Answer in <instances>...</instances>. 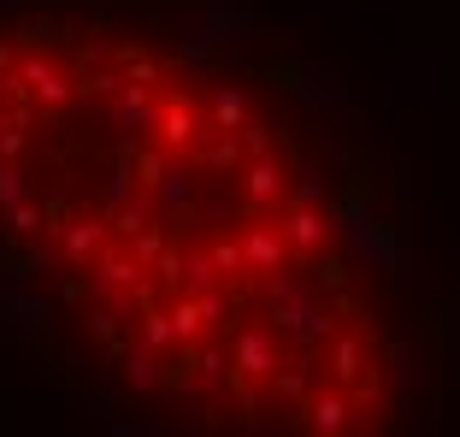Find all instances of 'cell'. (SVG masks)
Masks as SVG:
<instances>
[{
	"instance_id": "6da1fadb",
	"label": "cell",
	"mask_w": 460,
	"mask_h": 437,
	"mask_svg": "<svg viewBox=\"0 0 460 437\" xmlns=\"http://www.w3.org/2000/svg\"><path fill=\"white\" fill-rule=\"evenodd\" d=\"M260 290H266V326L296 349H319L337 331V308L325 301V284L313 272L271 266V272H260Z\"/></svg>"
},
{
	"instance_id": "30bf717a",
	"label": "cell",
	"mask_w": 460,
	"mask_h": 437,
	"mask_svg": "<svg viewBox=\"0 0 460 437\" xmlns=\"http://www.w3.org/2000/svg\"><path fill=\"white\" fill-rule=\"evenodd\" d=\"M284 243L296 248V254H325L331 243V218L319 213V207H284Z\"/></svg>"
},
{
	"instance_id": "4316f807",
	"label": "cell",
	"mask_w": 460,
	"mask_h": 437,
	"mask_svg": "<svg viewBox=\"0 0 460 437\" xmlns=\"http://www.w3.org/2000/svg\"><path fill=\"white\" fill-rule=\"evenodd\" d=\"M0 213H6V231H13V236H36L41 218H48L36 201H13V207H0Z\"/></svg>"
},
{
	"instance_id": "8d00e7d4",
	"label": "cell",
	"mask_w": 460,
	"mask_h": 437,
	"mask_svg": "<svg viewBox=\"0 0 460 437\" xmlns=\"http://www.w3.org/2000/svg\"><path fill=\"white\" fill-rule=\"evenodd\" d=\"M0 71H13V48H0Z\"/></svg>"
},
{
	"instance_id": "d4e9b609",
	"label": "cell",
	"mask_w": 460,
	"mask_h": 437,
	"mask_svg": "<svg viewBox=\"0 0 460 437\" xmlns=\"http://www.w3.org/2000/svg\"><path fill=\"white\" fill-rule=\"evenodd\" d=\"M236 148H243V160H248V154H271V148H278V137H271L266 119H254V112H248V119L236 124Z\"/></svg>"
},
{
	"instance_id": "5b68a950",
	"label": "cell",
	"mask_w": 460,
	"mask_h": 437,
	"mask_svg": "<svg viewBox=\"0 0 460 437\" xmlns=\"http://www.w3.org/2000/svg\"><path fill=\"white\" fill-rule=\"evenodd\" d=\"M154 130H160L165 154H190V142L201 137L207 124L195 119V101H190V95H165L160 112H154Z\"/></svg>"
},
{
	"instance_id": "44dd1931",
	"label": "cell",
	"mask_w": 460,
	"mask_h": 437,
	"mask_svg": "<svg viewBox=\"0 0 460 437\" xmlns=\"http://www.w3.org/2000/svg\"><path fill=\"white\" fill-rule=\"evenodd\" d=\"M195 308H201V326L207 331H225L230 326V319H236V308H243V301H236V296H230V290H201V296H195Z\"/></svg>"
},
{
	"instance_id": "ffe728a7",
	"label": "cell",
	"mask_w": 460,
	"mask_h": 437,
	"mask_svg": "<svg viewBox=\"0 0 460 437\" xmlns=\"http://www.w3.org/2000/svg\"><path fill=\"white\" fill-rule=\"evenodd\" d=\"M207 119H213V130H236V124L248 119V95H243V89H213Z\"/></svg>"
},
{
	"instance_id": "8fae6325",
	"label": "cell",
	"mask_w": 460,
	"mask_h": 437,
	"mask_svg": "<svg viewBox=\"0 0 460 437\" xmlns=\"http://www.w3.org/2000/svg\"><path fill=\"white\" fill-rule=\"evenodd\" d=\"M119 379H124V390H130V397H154V390H160V349H148V343L130 331Z\"/></svg>"
},
{
	"instance_id": "7c38bea8",
	"label": "cell",
	"mask_w": 460,
	"mask_h": 437,
	"mask_svg": "<svg viewBox=\"0 0 460 437\" xmlns=\"http://www.w3.org/2000/svg\"><path fill=\"white\" fill-rule=\"evenodd\" d=\"M101 243H107V213H83V218H66V225H59V248H66L71 266H83Z\"/></svg>"
},
{
	"instance_id": "cb8c5ba5",
	"label": "cell",
	"mask_w": 460,
	"mask_h": 437,
	"mask_svg": "<svg viewBox=\"0 0 460 437\" xmlns=\"http://www.w3.org/2000/svg\"><path fill=\"white\" fill-rule=\"evenodd\" d=\"M218 284V266H213V254H207V248H195L190 260H183V296H201V290H213Z\"/></svg>"
},
{
	"instance_id": "277c9868",
	"label": "cell",
	"mask_w": 460,
	"mask_h": 437,
	"mask_svg": "<svg viewBox=\"0 0 460 437\" xmlns=\"http://www.w3.org/2000/svg\"><path fill=\"white\" fill-rule=\"evenodd\" d=\"M154 112H160V101L148 95V83H124L119 95H107L101 119H112L124 137H142V130H154Z\"/></svg>"
},
{
	"instance_id": "d590c367",
	"label": "cell",
	"mask_w": 460,
	"mask_h": 437,
	"mask_svg": "<svg viewBox=\"0 0 460 437\" xmlns=\"http://www.w3.org/2000/svg\"><path fill=\"white\" fill-rule=\"evenodd\" d=\"M77 408H83V414H95V420H107V408H112V402L101 397V390H89V397H77Z\"/></svg>"
},
{
	"instance_id": "1f68e13d",
	"label": "cell",
	"mask_w": 460,
	"mask_h": 437,
	"mask_svg": "<svg viewBox=\"0 0 460 437\" xmlns=\"http://www.w3.org/2000/svg\"><path fill=\"white\" fill-rule=\"evenodd\" d=\"M289 201H296V207H319V201H325V183L313 178V172H296V190H289Z\"/></svg>"
},
{
	"instance_id": "e0dca14e",
	"label": "cell",
	"mask_w": 460,
	"mask_h": 437,
	"mask_svg": "<svg viewBox=\"0 0 460 437\" xmlns=\"http://www.w3.org/2000/svg\"><path fill=\"white\" fill-rule=\"evenodd\" d=\"M165 319H172V337L177 349H190V343H201V308H195V296H183V290H172V308H165Z\"/></svg>"
},
{
	"instance_id": "9a60e30c",
	"label": "cell",
	"mask_w": 460,
	"mask_h": 437,
	"mask_svg": "<svg viewBox=\"0 0 460 437\" xmlns=\"http://www.w3.org/2000/svg\"><path fill=\"white\" fill-rule=\"evenodd\" d=\"M190 367H195V384H201V390H225V379H230V349H225V343H201V349L190 343Z\"/></svg>"
},
{
	"instance_id": "4fadbf2b",
	"label": "cell",
	"mask_w": 460,
	"mask_h": 437,
	"mask_svg": "<svg viewBox=\"0 0 460 437\" xmlns=\"http://www.w3.org/2000/svg\"><path fill=\"white\" fill-rule=\"evenodd\" d=\"M130 284H142V266H136L130 254H101V266H95V278H89L83 296L89 301H112V290H130Z\"/></svg>"
},
{
	"instance_id": "ba28073f",
	"label": "cell",
	"mask_w": 460,
	"mask_h": 437,
	"mask_svg": "<svg viewBox=\"0 0 460 437\" xmlns=\"http://www.w3.org/2000/svg\"><path fill=\"white\" fill-rule=\"evenodd\" d=\"M190 165H201L207 178H230V172L243 165V148H236V130H213V124H207L201 137L190 142Z\"/></svg>"
},
{
	"instance_id": "8992f818",
	"label": "cell",
	"mask_w": 460,
	"mask_h": 437,
	"mask_svg": "<svg viewBox=\"0 0 460 437\" xmlns=\"http://www.w3.org/2000/svg\"><path fill=\"white\" fill-rule=\"evenodd\" d=\"M243 266H254V272H271V266H289V243L284 231H271L266 213H248V231H243Z\"/></svg>"
},
{
	"instance_id": "d6986e66",
	"label": "cell",
	"mask_w": 460,
	"mask_h": 437,
	"mask_svg": "<svg viewBox=\"0 0 460 437\" xmlns=\"http://www.w3.org/2000/svg\"><path fill=\"white\" fill-rule=\"evenodd\" d=\"M136 337H142V343H148V349H160V355H165V349H177V337H172V319H165V308H160V301H148V308H142V314H136Z\"/></svg>"
},
{
	"instance_id": "f546056e",
	"label": "cell",
	"mask_w": 460,
	"mask_h": 437,
	"mask_svg": "<svg viewBox=\"0 0 460 437\" xmlns=\"http://www.w3.org/2000/svg\"><path fill=\"white\" fill-rule=\"evenodd\" d=\"M154 272H160V290H177V284H183V254L165 243V248H160V260H154Z\"/></svg>"
},
{
	"instance_id": "7a4b0ae2",
	"label": "cell",
	"mask_w": 460,
	"mask_h": 437,
	"mask_svg": "<svg viewBox=\"0 0 460 437\" xmlns=\"http://www.w3.org/2000/svg\"><path fill=\"white\" fill-rule=\"evenodd\" d=\"M284 367V337L271 326H243L236 337H230V372L236 379H271V372Z\"/></svg>"
},
{
	"instance_id": "9c48e42d",
	"label": "cell",
	"mask_w": 460,
	"mask_h": 437,
	"mask_svg": "<svg viewBox=\"0 0 460 437\" xmlns=\"http://www.w3.org/2000/svg\"><path fill=\"white\" fill-rule=\"evenodd\" d=\"M13 77H18V89H30V95H36L48 112H59L71 101V83H66V71H59L54 59H24Z\"/></svg>"
},
{
	"instance_id": "52a82bcc",
	"label": "cell",
	"mask_w": 460,
	"mask_h": 437,
	"mask_svg": "<svg viewBox=\"0 0 460 437\" xmlns=\"http://www.w3.org/2000/svg\"><path fill=\"white\" fill-rule=\"evenodd\" d=\"M154 201L165 207L172 218H190L195 207V178H190V154H165L160 178H154Z\"/></svg>"
},
{
	"instance_id": "836d02e7",
	"label": "cell",
	"mask_w": 460,
	"mask_h": 437,
	"mask_svg": "<svg viewBox=\"0 0 460 437\" xmlns=\"http://www.w3.org/2000/svg\"><path fill=\"white\" fill-rule=\"evenodd\" d=\"M83 89L107 101V95H119V89H124V77H119V71H89V83H83Z\"/></svg>"
},
{
	"instance_id": "7402d4cb",
	"label": "cell",
	"mask_w": 460,
	"mask_h": 437,
	"mask_svg": "<svg viewBox=\"0 0 460 437\" xmlns=\"http://www.w3.org/2000/svg\"><path fill=\"white\" fill-rule=\"evenodd\" d=\"M213 48H218V41L207 36V30H201V36H183V41H177V66L190 71V77H207V71H213Z\"/></svg>"
},
{
	"instance_id": "484cf974",
	"label": "cell",
	"mask_w": 460,
	"mask_h": 437,
	"mask_svg": "<svg viewBox=\"0 0 460 437\" xmlns=\"http://www.w3.org/2000/svg\"><path fill=\"white\" fill-rule=\"evenodd\" d=\"M124 243H130V260L142 266V272H148L154 260H160V248H165V231H154V225H142V231H136V236H124Z\"/></svg>"
},
{
	"instance_id": "83f0119b",
	"label": "cell",
	"mask_w": 460,
	"mask_h": 437,
	"mask_svg": "<svg viewBox=\"0 0 460 437\" xmlns=\"http://www.w3.org/2000/svg\"><path fill=\"white\" fill-rule=\"evenodd\" d=\"M13 201H30V178L18 160H0V207H13Z\"/></svg>"
},
{
	"instance_id": "3957f363",
	"label": "cell",
	"mask_w": 460,
	"mask_h": 437,
	"mask_svg": "<svg viewBox=\"0 0 460 437\" xmlns=\"http://www.w3.org/2000/svg\"><path fill=\"white\" fill-rule=\"evenodd\" d=\"M284 160L278 148L271 154H248V172H243V213H271V207L284 201Z\"/></svg>"
},
{
	"instance_id": "e575fe53",
	"label": "cell",
	"mask_w": 460,
	"mask_h": 437,
	"mask_svg": "<svg viewBox=\"0 0 460 437\" xmlns=\"http://www.w3.org/2000/svg\"><path fill=\"white\" fill-rule=\"evenodd\" d=\"M390 367H395V384H402V397H407V390H413V349H395Z\"/></svg>"
},
{
	"instance_id": "f1b7e54d",
	"label": "cell",
	"mask_w": 460,
	"mask_h": 437,
	"mask_svg": "<svg viewBox=\"0 0 460 437\" xmlns=\"http://www.w3.org/2000/svg\"><path fill=\"white\" fill-rule=\"evenodd\" d=\"M207 254H213L218 278H236V272H243V248L230 243V236H213V248H207Z\"/></svg>"
},
{
	"instance_id": "5bb4252c",
	"label": "cell",
	"mask_w": 460,
	"mask_h": 437,
	"mask_svg": "<svg viewBox=\"0 0 460 437\" xmlns=\"http://www.w3.org/2000/svg\"><path fill=\"white\" fill-rule=\"evenodd\" d=\"M301 414H307V425L319 437H337V432H349V425H354V402L337 397V390H331V397H325V390L307 397V402H301Z\"/></svg>"
},
{
	"instance_id": "2e32d148",
	"label": "cell",
	"mask_w": 460,
	"mask_h": 437,
	"mask_svg": "<svg viewBox=\"0 0 460 437\" xmlns=\"http://www.w3.org/2000/svg\"><path fill=\"white\" fill-rule=\"evenodd\" d=\"M248 30H254V18H248L243 6H230V0H213V6H207V36H213L218 48H225V41H243Z\"/></svg>"
},
{
	"instance_id": "ac0fdd59",
	"label": "cell",
	"mask_w": 460,
	"mask_h": 437,
	"mask_svg": "<svg viewBox=\"0 0 460 437\" xmlns=\"http://www.w3.org/2000/svg\"><path fill=\"white\" fill-rule=\"evenodd\" d=\"M319 349H325V355H331V372H337L342 384H349L354 372L366 367V343H360V337H337V331H331V337L319 343Z\"/></svg>"
},
{
	"instance_id": "d6a6232c",
	"label": "cell",
	"mask_w": 460,
	"mask_h": 437,
	"mask_svg": "<svg viewBox=\"0 0 460 437\" xmlns=\"http://www.w3.org/2000/svg\"><path fill=\"white\" fill-rule=\"evenodd\" d=\"M230 213H236V201H230V195H213V201L201 207V225H207V231H218V225H225Z\"/></svg>"
},
{
	"instance_id": "4dcf8cb0",
	"label": "cell",
	"mask_w": 460,
	"mask_h": 437,
	"mask_svg": "<svg viewBox=\"0 0 460 437\" xmlns=\"http://www.w3.org/2000/svg\"><path fill=\"white\" fill-rule=\"evenodd\" d=\"M119 59H124V83H154V77H160V71H154V59L136 54V48H119Z\"/></svg>"
},
{
	"instance_id": "603a6c76",
	"label": "cell",
	"mask_w": 460,
	"mask_h": 437,
	"mask_svg": "<svg viewBox=\"0 0 460 437\" xmlns=\"http://www.w3.org/2000/svg\"><path fill=\"white\" fill-rule=\"evenodd\" d=\"M349 390H354V397H349L354 408H378V402H384V367H378L372 355H366V367L349 379Z\"/></svg>"
}]
</instances>
